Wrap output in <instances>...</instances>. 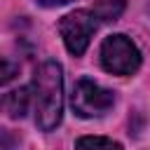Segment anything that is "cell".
Returning <instances> with one entry per match:
<instances>
[{
  "instance_id": "8",
  "label": "cell",
  "mask_w": 150,
  "mask_h": 150,
  "mask_svg": "<svg viewBox=\"0 0 150 150\" xmlns=\"http://www.w3.org/2000/svg\"><path fill=\"white\" fill-rule=\"evenodd\" d=\"M14 73H16V68H14L9 61H2V84H7V82L14 77Z\"/></svg>"
},
{
  "instance_id": "5",
  "label": "cell",
  "mask_w": 150,
  "mask_h": 150,
  "mask_svg": "<svg viewBox=\"0 0 150 150\" xmlns=\"http://www.w3.org/2000/svg\"><path fill=\"white\" fill-rule=\"evenodd\" d=\"M30 101H33L30 89H14V91L5 94L2 105H5V110H7L9 117H23L26 110H28V105H30Z\"/></svg>"
},
{
  "instance_id": "1",
  "label": "cell",
  "mask_w": 150,
  "mask_h": 150,
  "mask_svg": "<svg viewBox=\"0 0 150 150\" xmlns=\"http://www.w3.org/2000/svg\"><path fill=\"white\" fill-rule=\"evenodd\" d=\"M30 96L35 108V124L42 131L56 129L63 115V70L56 61H42L35 68Z\"/></svg>"
},
{
  "instance_id": "7",
  "label": "cell",
  "mask_w": 150,
  "mask_h": 150,
  "mask_svg": "<svg viewBox=\"0 0 150 150\" xmlns=\"http://www.w3.org/2000/svg\"><path fill=\"white\" fill-rule=\"evenodd\" d=\"M75 150H122V145L105 136H82L77 138Z\"/></svg>"
},
{
  "instance_id": "3",
  "label": "cell",
  "mask_w": 150,
  "mask_h": 150,
  "mask_svg": "<svg viewBox=\"0 0 150 150\" xmlns=\"http://www.w3.org/2000/svg\"><path fill=\"white\" fill-rule=\"evenodd\" d=\"M96 19L98 16L94 12H89V9H75V12L66 14L59 21V33L63 38L66 49L73 56H82L84 49L89 47V40L96 33V26H98Z\"/></svg>"
},
{
  "instance_id": "9",
  "label": "cell",
  "mask_w": 150,
  "mask_h": 150,
  "mask_svg": "<svg viewBox=\"0 0 150 150\" xmlns=\"http://www.w3.org/2000/svg\"><path fill=\"white\" fill-rule=\"evenodd\" d=\"M42 7H61V5H68L70 0H38Z\"/></svg>"
},
{
  "instance_id": "2",
  "label": "cell",
  "mask_w": 150,
  "mask_h": 150,
  "mask_svg": "<svg viewBox=\"0 0 150 150\" xmlns=\"http://www.w3.org/2000/svg\"><path fill=\"white\" fill-rule=\"evenodd\" d=\"M101 66L112 75H134L141 66V52L127 35H108L101 45Z\"/></svg>"
},
{
  "instance_id": "6",
  "label": "cell",
  "mask_w": 150,
  "mask_h": 150,
  "mask_svg": "<svg viewBox=\"0 0 150 150\" xmlns=\"http://www.w3.org/2000/svg\"><path fill=\"white\" fill-rule=\"evenodd\" d=\"M124 5H127V0H96L94 14L101 21H115L124 12Z\"/></svg>"
},
{
  "instance_id": "4",
  "label": "cell",
  "mask_w": 150,
  "mask_h": 150,
  "mask_svg": "<svg viewBox=\"0 0 150 150\" xmlns=\"http://www.w3.org/2000/svg\"><path fill=\"white\" fill-rule=\"evenodd\" d=\"M115 103L112 91L103 89L101 84H96L94 80H77L73 96H70V105L75 110V115L80 117H98L103 112H108Z\"/></svg>"
}]
</instances>
